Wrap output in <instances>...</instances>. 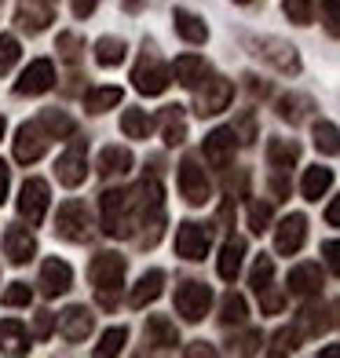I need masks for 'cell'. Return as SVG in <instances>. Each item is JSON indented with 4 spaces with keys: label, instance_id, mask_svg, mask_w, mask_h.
<instances>
[{
    "label": "cell",
    "instance_id": "d590c367",
    "mask_svg": "<svg viewBox=\"0 0 340 358\" xmlns=\"http://www.w3.org/2000/svg\"><path fill=\"white\" fill-rule=\"evenodd\" d=\"M297 348H300V329H282L278 336H274V344H271V355H289Z\"/></svg>",
    "mask_w": 340,
    "mask_h": 358
},
{
    "label": "cell",
    "instance_id": "277c9868",
    "mask_svg": "<svg viewBox=\"0 0 340 358\" xmlns=\"http://www.w3.org/2000/svg\"><path fill=\"white\" fill-rule=\"evenodd\" d=\"M55 231H59V238H66V241H88L92 238L88 208L80 201H66L59 208V216H55Z\"/></svg>",
    "mask_w": 340,
    "mask_h": 358
},
{
    "label": "cell",
    "instance_id": "c3c4849f",
    "mask_svg": "<svg viewBox=\"0 0 340 358\" xmlns=\"http://www.w3.org/2000/svg\"><path fill=\"white\" fill-rule=\"evenodd\" d=\"M0 139H4V117H0Z\"/></svg>",
    "mask_w": 340,
    "mask_h": 358
},
{
    "label": "cell",
    "instance_id": "60d3db41",
    "mask_svg": "<svg viewBox=\"0 0 340 358\" xmlns=\"http://www.w3.org/2000/svg\"><path fill=\"white\" fill-rule=\"evenodd\" d=\"M285 15L293 22H307L311 19V0H285Z\"/></svg>",
    "mask_w": 340,
    "mask_h": 358
},
{
    "label": "cell",
    "instance_id": "ab89813d",
    "mask_svg": "<svg viewBox=\"0 0 340 358\" xmlns=\"http://www.w3.org/2000/svg\"><path fill=\"white\" fill-rule=\"evenodd\" d=\"M29 296H34V292H29V285H26V282H15V285H11L0 300H4L8 307H26V303H29Z\"/></svg>",
    "mask_w": 340,
    "mask_h": 358
},
{
    "label": "cell",
    "instance_id": "6da1fadb",
    "mask_svg": "<svg viewBox=\"0 0 340 358\" xmlns=\"http://www.w3.org/2000/svg\"><path fill=\"white\" fill-rule=\"evenodd\" d=\"M92 285H95V296L106 307H118L121 296V285H125V259L113 256V252H99L92 259Z\"/></svg>",
    "mask_w": 340,
    "mask_h": 358
},
{
    "label": "cell",
    "instance_id": "44dd1931",
    "mask_svg": "<svg viewBox=\"0 0 340 358\" xmlns=\"http://www.w3.org/2000/svg\"><path fill=\"white\" fill-rule=\"evenodd\" d=\"M147 344H150L154 351H169V348L180 344V333H176V325H172L169 318L154 315V318L147 322Z\"/></svg>",
    "mask_w": 340,
    "mask_h": 358
},
{
    "label": "cell",
    "instance_id": "ba28073f",
    "mask_svg": "<svg viewBox=\"0 0 340 358\" xmlns=\"http://www.w3.org/2000/svg\"><path fill=\"white\" fill-rule=\"evenodd\" d=\"M180 194L190 201V205H205L208 198H213V187H208V176L205 169L198 165L194 157H187L180 165Z\"/></svg>",
    "mask_w": 340,
    "mask_h": 358
},
{
    "label": "cell",
    "instance_id": "8992f818",
    "mask_svg": "<svg viewBox=\"0 0 340 358\" xmlns=\"http://www.w3.org/2000/svg\"><path fill=\"white\" fill-rule=\"evenodd\" d=\"M208 249H213V231L201 223H183L176 231V252L183 259H205Z\"/></svg>",
    "mask_w": 340,
    "mask_h": 358
},
{
    "label": "cell",
    "instance_id": "f1b7e54d",
    "mask_svg": "<svg viewBox=\"0 0 340 358\" xmlns=\"http://www.w3.org/2000/svg\"><path fill=\"white\" fill-rule=\"evenodd\" d=\"M118 103H121V88H95L85 95V110H92V113H106Z\"/></svg>",
    "mask_w": 340,
    "mask_h": 358
},
{
    "label": "cell",
    "instance_id": "ffe728a7",
    "mask_svg": "<svg viewBox=\"0 0 340 358\" xmlns=\"http://www.w3.org/2000/svg\"><path fill=\"white\" fill-rule=\"evenodd\" d=\"M169 77H176L183 88H198L201 80H205V59L201 55H180Z\"/></svg>",
    "mask_w": 340,
    "mask_h": 358
},
{
    "label": "cell",
    "instance_id": "7c38bea8",
    "mask_svg": "<svg viewBox=\"0 0 340 358\" xmlns=\"http://www.w3.org/2000/svg\"><path fill=\"white\" fill-rule=\"evenodd\" d=\"M55 176H59V183L62 187H80L88 179V161H85V143H73L66 154L59 157V165H55Z\"/></svg>",
    "mask_w": 340,
    "mask_h": 358
},
{
    "label": "cell",
    "instance_id": "d6a6232c",
    "mask_svg": "<svg viewBox=\"0 0 340 358\" xmlns=\"http://www.w3.org/2000/svg\"><path fill=\"white\" fill-rule=\"evenodd\" d=\"M125 340H128V329L125 325H118V329H106L103 340L95 344V358H106V355H118L125 348Z\"/></svg>",
    "mask_w": 340,
    "mask_h": 358
},
{
    "label": "cell",
    "instance_id": "836d02e7",
    "mask_svg": "<svg viewBox=\"0 0 340 358\" xmlns=\"http://www.w3.org/2000/svg\"><path fill=\"white\" fill-rule=\"evenodd\" d=\"M41 128H44V132L48 136H70L73 132V121L66 117V113H55V110H48V113H41Z\"/></svg>",
    "mask_w": 340,
    "mask_h": 358
},
{
    "label": "cell",
    "instance_id": "e575fe53",
    "mask_svg": "<svg viewBox=\"0 0 340 358\" xmlns=\"http://www.w3.org/2000/svg\"><path fill=\"white\" fill-rule=\"evenodd\" d=\"M315 146L326 150L330 157L337 154V124L333 121H315Z\"/></svg>",
    "mask_w": 340,
    "mask_h": 358
},
{
    "label": "cell",
    "instance_id": "7402d4cb",
    "mask_svg": "<svg viewBox=\"0 0 340 358\" xmlns=\"http://www.w3.org/2000/svg\"><path fill=\"white\" fill-rule=\"evenodd\" d=\"M241 256H246V241H241V238L223 241L220 259H216V271H220V278H227V282L234 278V274L241 271Z\"/></svg>",
    "mask_w": 340,
    "mask_h": 358
},
{
    "label": "cell",
    "instance_id": "4dcf8cb0",
    "mask_svg": "<svg viewBox=\"0 0 340 358\" xmlns=\"http://www.w3.org/2000/svg\"><path fill=\"white\" fill-rule=\"evenodd\" d=\"M121 59H125V44L121 41L103 37L99 44H95V62H99V66H118Z\"/></svg>",
    "mask_w": 340,
    "mask_h": 358
},
{
    "label": "cell",
    "instance_id": "7bdbcfd3",
    "mask_svg": "<svg viewBox=\"0 0 340 358\" xmlns=\"http://www.w3.org/2000/svg\"><path fill=\"white\" fill-rule=\"evenodd\" d=\"M52 325H55V315H48V311H44V315H37V322H34V336H37V340H44L48 333H52Z\"/></svg>",
    "mask_w": 340,
    "mask_h": 358
},
{
    "label": "cell",
    "instance_id": "3957f363",
    "mask_svg": "<svg viewBox=\"0 0 340 358\" xmlns=\"http://www.w3.org/2000/svg\"><path fill=\"white\" fill-rule=\"evenodd\" d=\"M208 303H213V289L205 282H183L176 289V311H180L187 322H201Z\"/></svg>",
    "mask_w": 340,
    "mask_h": 358
},
{
    "label": "cell",
    "instance_id": "bcb514c9",
    "mask_svg": "<svg viewBox=\"0 0 340 358\" xmlns=\"http://www.w3.org/2000/svg\"><path fill=\"white\" fill-rule=\"evenodd\" d=\"M322 252H326V264L337 271V241H326V249H322Z\"/></svg>",
    "mask_w": 340,
    "mask_h": 358
},
{
    "label": "cell",
    "instance_id": "8fae6325",
    "mask_svg": "<svg viewBox=\"0 0 340 358\" xmlns=\"http://www.w3.org/2000/svg\"><path fill=\"white\" fill-rule=\"evenodd\" d=\"M55 85V66L48 59H37L22 70V77L15 80V95H44Z\"/></svg>",
    "mask_w": 340,
    "mask_h": 358
},
{
    "label": "cell",
    "instance_id": "83f0119b",
    "mask_svg": "<svg viewBox=\"0 0 340 358\" xmlns=\"http://www.w3.org/2000/svg\"><path fill=\"white\" fill-rule=\"evenodd\" d=\"M267 157H271V165L285 172V169H293V161L300 157V146L297 143H285V139H271L267 143Z\"/></svg>",
    "mask_w": 340,
    "mask_h": 358
},
{
    "label": "cell",
    "instance_id": "f35d334b",
    "mask_svg": "<svg viewBox=\"0 0 340 358\" xmlns=\"http://www.w3.org/2000/svg\"><path fill=\"white\" fill-rule=\"evenodd\" d=\"M267 223H271V205H264V201H253V205H249V227H253L256 234H260Z\"/></svg>",
    "mask_w": 340,
    "mask_h": 358
},
{
    "label": "cell",
    "instance_id": "1f68e13d",
    "mask_svg": "<svg viewBox=\"0 0 340 358\" xmlns=\"http://www.w3.org/2000/svg\"><path fill=\"white\" fill-rule=\"evenodd\" d=\"M183 136H187L183 113H180V106H169V110H165V143H169V146H180Z\"/></svg>",
    "mask_w": 340,
    "mask_h": 358
},
{
    "label": "cell",
    "instance_id": "74e56055",
    "mask_svg": "<svg viewBox=\"0 0 340 358\" xmlns=\"http://www.w3.org/2000/svg\"><path fill=\"white\" fill-rule=\"evenodd\" d=\"M19 59V41L15 37H0V73H8Z\"/></svg>",
    "mask_w": 340,
    "mask_h": 358
},
{
    "label": "cell",
    "instance_id": "603a6c76",
    "mask_svg": "<svg viewBox=\"0 0 340 358\" xmlns=\"http://www.w3.org/2000/svg\"><path fill=\"white\" fill-rule=\"evenodd\" d=\"M330 187H333V169L315 165V169H307V172H304L300 190H304V198H307V201H322V194H326Z\"/></svg>",
    "mask_w": 340,
    "mask_h": 358
},
{
    "label": "cell",
    "instance_id": "4316f807",
    "mask_svg": "<svg viewBox=\"0 0 340 358\" xmlns=\"http://www.w3.org/2000/svg\"><path fill=\"white\" fill-rule=\"evenodd\" d=\"M176 34H180L183 41H190V44H201L205 37H208V26L198 19V15H190V11H176Z\"/></svg>",
    "mask_w": 340,
    "mask_h": 358
},
{
    "label": "cell",
    "instance_id": "9a60e30c",
    "mask_svg": "<svg viewBox=\"0 0 340 358\" xmlns=\"http://www.w3.org/2000/svg\"><path fill=\"white\" fill-rule=\"evenodd\" d=\"M70 282H73V271H70V264H62V259H48L41 267V292L48 300L62 296V292L70 289Z\"/></svg>",
    "mask_w": 340,
    "mask_h": 358
},
{
    "label": "cell",
    "instance_id": "d4e9b609",
    "mask_svg": "<svg viewBox=\"0 0 340 358\" xmlns=\"http://www.w3.org/2000/svg\"><path fill=\"white\" fill-rule=\"evenodd\" d=\"M132 169V150L128 146H106L99 154V172L103 176H125Z\"/></svg>",
    "mask_w": 340,
    "mask_h": 358
},
{
    "label": "cell",
    "instance_id": "9c48e42d",
    "mask_svg": "<svg viewBox=\"0 0 340 358\" xmlns=\"http://www.w3.org/2000/svg\"><path fill=\"white\" fill-rule=\"evenodd\" d=\"M132 80H136V92L143 95H161L169 88V70H165V62H157L154 55H143L139 59V66L132 70Z\"/></svg>",
    "mask_w": 340,
    "mask_h": 358
},
{
    "label": "cell",
    "instance_id": "cb8c5ba5",
    "mask_svg": "<svg viewBox=\"0 0 340 358\" xmlns=\"http://www.w3.org/2000/svg\"><path fill=\"white\" fill-rule=\"evenodd\" d=\"M0 348L11 351V355H22V351H29L26 325H22V322H15V318H4V322H0Z\"/></svg>",
    "mask_w": 340,
    "mask_h": 358
},
{
    "label": "cell",
    "instance_id": "30bf717a",
    "mask_svg": "<svg viewBox=\"0 0 340 358\" xmlns=\"http://www.w3.org/2000/svg\"><path fill=\"white\" fill-rule=\"evenodd\" d=\"M48 213V183L44 179H26L19 190V216L29 220V227H37Z\"/></svg>",
    "mask_w": 340,
    "mask_h": 358
},
{
    "label": "cell",
    "instance_id": "e0dca14e",
    "mask_svg": "<svg viewBox=\"0 0 340 358\" xmlns=\"http://www.w3.org/2000/svg\"><path fill=\"white\" fill-rule=\"evenodd\" d=\"M92 325H95V318H92L88 307H70V311L59 315V333L66 340H73V344H77V340H88Z\"/></svg>",
    "mask_w": 340,
    "mask_h": 358
},
{
    "label": "cell",
    "instance_id": "ee69618b",
    "mask_svg": "<svg viewBox=\"0 0 340 358\" xmlns=\"http://www.w3.org/2000/svg\"><path fill=\"white\" fill-rule=\"evenodd\" d=\"M95 4H99V0H73V15L77 19H88V15L95 11Z\"/></svg>",
    "mask_w": 340,
    "mask_h": 358
},
{
    "label": "cell",
    "instance_id": "2e32d148",
    "mask_svg": "<svg viewBox=\"0 0 340 358\" xmlns=\"http://www.w3.org/2000/svg\"><path fill=\"white\" fill-rule=\"evenodd\" d=\"M37 252V238L26 231V227H8L4 231V256L11 264H29Z\"/></svg>",
    "mask_w": 340,
    "mask_h": 358
},
{
    "label": "cell",
    "instance_id": "8d00e7d4",
    "mask_svg": "<svg viewBox=\"0 0 340 358\" xmlns=\"http://www.w3.org/2000/svg\"><path fill=\"white\" fill-rule=\"evenodd\" d=\"M271 278H274V264H271V256H260V259H256V267H253V289L260 292L264 285H271Z\"/></svg>",
    "mask_w": 340,
    "mask_h": 358
},
{
    "label": "cell",
    "instance_id": "5bb4252c",
    "mask_svg": "<svg viewBox=\"0 0 340 358\" xmlns=\"http://www.w3.org/2000/svg\"><path fill=\"white\" fill-rule=\"evenodd\" d=\"M304 238H307V220L300 213L297 216H285L278 223V234H274V249H278L282 256H293V252H300Z\"/></svg>",
    "mask_w": 340,
    "mask_h": 358
},
{
    "label": "cell",
    "instance_id": "b9f144b4",
    "mask_svg": "<svg viewBox=\"0 0 340 358\" xmlns=\"http://www.w3.org/2000/svg\"><path fill=\"white\" fill-rule=\"evenodd\" d=\"M337 8H340V0H322V15H326V29H330L333 37H337V22H340Z\"/></svg>",
    "mask_w": 340,
    "mask_h": 358
},
{
    "label": "cell",
    "instance_id": "d6986e66",
    "mask_svg": "<svg viewBox=\"0 0 340 358\" xmlns=\"http://www.w3.org/2000/svg\"><path fill=\"white\" fill-rule=\"evenodd\" d=\"M161 285H165V274L161 271H147L143 278L136 282V289H132V296H128V303L136 307V311H143L147 303H154L157 296H161Z\"/></svg>",
    "mask_w": 340,
    "mask_h": 358
},
{
    "label": "cell",
    "instance_id": "7dc6e473",
    "mask_svg": "<svg viewBox=\"0 0 340 358\" xmlns=\"http://www.w3.org/2000/svg\"><path fill=\"white\" fill-rule=\"evenodd\" d=\"M326 220H330V227H337V201H330V208H326Z\"/></svg>",
    "mask_w": 340,
    "mask_h": 358
},
{
    "label": "cell",
    "instance_id": "7a4b0ae2",
    "mask_svg": "<svg viewBox=\"0 0 340 358\" xmlns=\"http://www.w3.org/2000/svg\"><path fill=\"white\" fill-rule=\"evenodd\" d=\"M128 194L125 190H106L103 194V234L110 238H128L132 234V213H128Z\"/></svg>",
    "mask_w": 340,
    "mask_h": 358
},
{
    "label": "cell",
    "instance_id": "ac0fdd59",
    "mask_svg": "<svg viewBox=\"0 0 340 358\" xmlns=\"http://www.w3.org/2000/svg\"><path fill=\"white\" fill-rule=\"evenodd\" d=\"M322 289V267L318 264H297L289 271V292L293 296H315Z\"/></svg>",
    "mask_w": 340,
    "mask_h": 358
},
{
    "label": "cell",
    "instance_id": "f546056e",
    "mask_svg": "<svg viewBox=\"0 0 340 358\" xmlns=\"http://www.w3.org/2000/svg\"><path fill=\"white\" fill-rule=\"evenodd\" d=\"M220 322H223V325H241V322H246V296L227 292L223 307H220Z\"/></svg>",
    "mask_w": 340,
    "mask_h": 358
},
{
    "label": "cell",
    "instance_id": "681fc988",
    "mask_svg": "<svg viewBox=\"0 0 340 358\" xmlns=\"http://www.w3.org/2000/svg\"><path fill=\"white\" fill-rule=\"evenodd\" d=\"M238 4H249V0H238Z\"/></svg>",
    "mask_w": 340,
    "mask_h": 358
},
{
    "label": "cell",
    "instance_id": "f6af8a7d",
    "mask_svg": "<svg viewBox=\"0 0 340 358\" xmlns=\"http://www.w3.org/2000/svg\"><path fill=\"white\" fill-rule=\"evenodd\" d=\"M8 187H11V172H8V165L0 161V201L8 198Z\"/></svg>",
    "mask_w": 340,
    "mask_h": 358
},
{
    "label": "cell",
    "instance_id": "5b68a950",
    "mask_svg": "<svg viewBox=\"0 0 340 358\" xmlns=\"http://www.w3.org/2000/svg\"><path fill=\"white\" fill-rule=\"evenodd\" d=\"M48 139H52V136L41 128V121L22 124L19 136H15V161H22V165H34V161H41L44 150H48Z\"/></svg>",
    "mask_w": 340,
    "mask_h": 358
},
{
    "label": "cell",
    "instance_id": "52a82bcc",
    "mask_svg": "<svg viewBox=\"0 0 340 358\" xmlns=\"http://www.w3.org/2000/svg\"><path fill=\"white\" fill-rule=\"evenodd\" d=\"M234 99V85L231 80H223V77H208L205 85L198 88V99H194V106H198L201 117H208V113H220L227 110Z\"/></svg>",
    "mask_w": 340,
    "mask_h": 358
},
{
    "label": "cell",
    "instance_id": "484cf974",
    "mask_svg": "<svg viewBox=\"0 0 340 358\" xmlns=\"http://www.w3.org/2000/svg\"><path fill=\"white\" fill-rule=\"evenodd\" d=\"M121 128H125L128 139H147L154 132V117L147 110H125L121 113Z\"/></svg>",
    "mask_w": 340,
    "mask_h": 358
},
{
    "label": "cell",
    "instance_id": "4fadbf2b",
    "mask_svg": "<svg viewBox=\"0 0 340 358\" xmlns=\"http://www.w3.org/2000/svg\"><path fill=\"white\" fill-rule=\"evenodd\" d=\"M234 139H238L234 128H216V132H208V136H205V161H208V165H216V169L231 165Z\"/></svg>",
    "mask_w": 340,
    "mask_h": 358
}]
</instances>
